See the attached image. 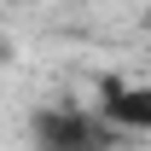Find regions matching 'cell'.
I'll return each mask as SVG.
<instances>
[{
  "label": "cell",
  "instance_id": "6da1fadb",
  "mask_svg": "<svg viewBox=\"0 0 151 151\" xmlns=\"http://www.w3.org/2000/svg\"><path fill=\"white\" fill-rule=\"evenodd\" d=\"M116 134L87 105H41L29 116V151H111Z\"/></svg>",
  "mask_w": 151,
  "mask_h": 151
},
{
  "label": "cell",
  "instance_id": "7a4b0ae2",
  "mask_svg": "<svg viewBox=\"0 0 151 151\" xmlns=\"http://www.w3.org/2000/svg\"><path fill=\"white\" fill-rule=\"evenodd\" d=\"M93 111L105 116V128L122 139V134H151V81H134V76H99L93 81Z\"/></svg>",
  "mask_w": 151,
  "mask_h": 151
}]
</instances>
